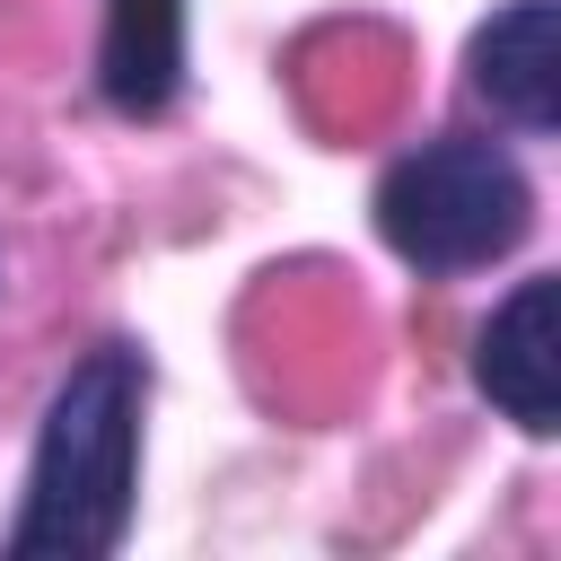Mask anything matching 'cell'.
<instances>
[{
    "mask_svg": "<svg viewBox=\"0 0 561 561\" xmlns=\"http://www.w3.org/2000/svg\"><path fill=\"white\" fill-rule=\"evenodd\" d=\"M473 386L526 430V438H552L561 430V280H517L508 307L482 324V351H473Z\"/></svg>",
    "mask_w": 561,
    "mask_h": 561,
    "instance_id": "cell-3",
    "label": "cell"
},
{
    "mask_svg": "<svg viewBox=\"0 0 561 561\" xmlns=\"http://www.w3.org/2000/svg\"><path fill=\"white\" fill-rule=\"evenodd\" d=\"M535 228V193L500 140H421L377 184V237L421 272H473Z\"/></svg>",
    "mask_w": 561,
    "mask_h": 561,
    "instance_id": "cell-2",
    "label": "cell"
},
{
    "mask_svg": "<svg viewBox=\"0 0 561 561\" xmlns=\"http://www.w3.org/2000/svg\"><path fill=\"white\" fill-rule=\"evenodd\" d=\"M140 394H149V368L131 342H96L61 377V394L35 430L26 508L9 526L18 561H96L123 543L131 473H140Z\"/></svg>",
    "mask_w": 561,
    "mask_h": 561,
    "instance_id": "cell-1",
    "label": "cell"
},
{
    "mask_svg": "<svg viewBox=\"0 0 561 561\" xmlns=\"http://www.w3.org/2000/svg\"><path fill=\"white\" fill-rule=\"evenodd\" d=\"M473 88H482L491 114H508L517 131H552V123H561V44H552V0H508V9L473 35Z\"/></svg>",
    "mask_w": 561,
    "mask_h": 561,
    "instance_id": "cell-4",
    "label": "cell"
},
{
    "mask_svg": "<svg viewBox=\"0 0 561 561\" xmlns=\"http://www.w3.org/2000/svg\"><path fill=\"white\" fill-rule=\"evenodd\" d=\"M96 88L114 114L149 123L184 88V0H105V44H96Z\"/></svg>",
    "mask_w": 561,
    "mask_h": 561,
    "instance_id": "cell-5",
    "label": "cell"
}]
</instances>
